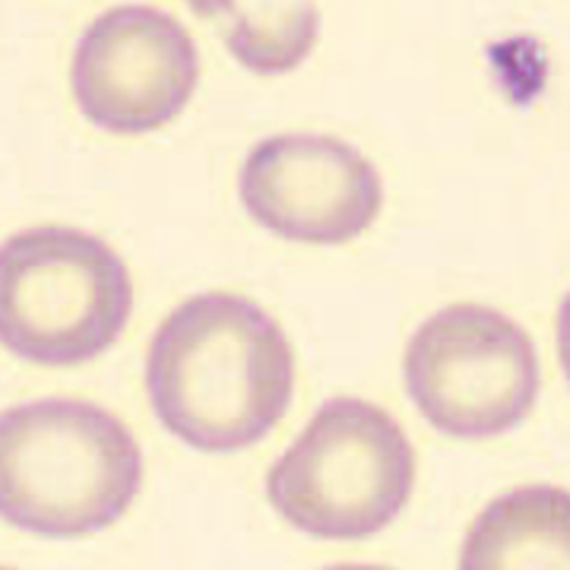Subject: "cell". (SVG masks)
<instances>
[{"label":"cell","instance_id":"cell-1","mask_svg":"<svg viewBox=\"0 0 570 570\" xmlns=\"http://www.w3.org/2000/svg\"><path fill=\"white\" fill-rule=\"evenodd\" d=\"M146 393L165 431L187 448L238 453L264 441L292 406V346L250 298L206 292L156 330Z\"/></svg>","mask_w":570,"mask_h":570},{"label":"cell","instance_id":"cell-8","mask_svg":"<svg viewBox=\"0 0 570 570\" xmlns=\"http://www.w3.org/2000/svg\"><path fill=\"white\" fill-rule=\"evenodd\" d=\"M463 570H570V491L513 489L491 501L469 527Z\"/></svg>","mask_w":570,"mask_h":570},{"label":"cell","instance_id":"cell-3","mask_svg":"<svg viewBox=\"0 0 570 570\" xmlns=\"http://www.w3.org/2000/svg\"><path fill=\"white\" fill-rule=\"evenodd\" d=\"M415 485V453L384 409L336 396L266 475V498L298 532L358 542L403 513Z\"/></svg>","mask_w":570,"mask_h":570},{"label":"cell","instance_id":"cell-6","mask_svg":"<svg viewBox=\"0 0 570 570\" xmlns=\"http://www.w3.org/2000/svg\"><path fill=\"white\" fill-rule=\"evenodd\" d=\"M200 77L181 22L156 7L105 10L73 51L70 86L82 118L105 134H153L175 121Z\"/></svg>","mask_w":570,"mask_h":570},{"label":"cell","instance_id":"cell-10","mask_svg":"<svg viewBox=\"0 0 570 570\" xmlns=\"http://www.w3.org/2000/svg\"><path fill=\"white\" fill-rule=\"evenodd\" d=\"M558 355H561V367H564L570 384V295L558 311Z\"/></svg>","mask_w":570,"mask_h":570},{"label":"cell","instance_id":"cell-5","mask_svg":"<svg viewBox=\"0 0 570 570\" xmlns=\"http://www.w3.org/2000/svg\"><path fill=\"white\" fill-rule=\"evenodd\" d=\"M412 403L441 434L498 438L520 425L539 396V355L510 317L482 305L431 314L403 358Z\"/></svg>","mask_w":570,"mask_h":570},{"label":"cell","instance_id":"cell-9","mask_svg":"<svg viewBox=\"0 0 570 570\" xmlns=\"http://www.w3.org/2000/svg\"><path fill=\"white\" fill-rule=\"evenodd\" d=\"M187 7L213 22L232 58L257 77L302 67L321 32L314 0H187Z\"/></svg>","mask_w":570,"mask_h":570},{"label":"cell","instance_id":"cell-4","mask_svg":"<svg viewBox=\"0 0 570 570\" xmlns=\"http://www.w3.org/2000/svg\"><path fill=\"white\" fill-rule=\"evenodd\" d=\"M130 311V273L96 235L41 225L3 242L0 340L22 362H92L115 346Z\"/></svg>","mask_w":570,"mask_h":570},{"label":"cell","instance_id":"cell-7","mask_svg":"<svg viewBox=\"0 0 570 570\" xmlns=\"http://www.w3.org/2000/svg\"><path fill=\"white\" fill-rule=\"evenodd\" d=\"M242 204L285 242L346 245L367 232L384 204L377 168L326 134L266 137L242 165Z\"/></svg>","mask_w":570,"mask_h":570},{"label":"cell","instance_id":"cell-2","mask_svg":"<svg viewBox=\"0 0 570 570\" xmlns=\"http://www.w3.org/2000/svg\"><path fill=\"white\" fill-rule=\"evenodd\" d=\"M142 453L111 412L80 400H39L0 419V513L41 539H82L134 504Z\"/></svg>","mask_w":570,"mask_h":570}]
</instances>
